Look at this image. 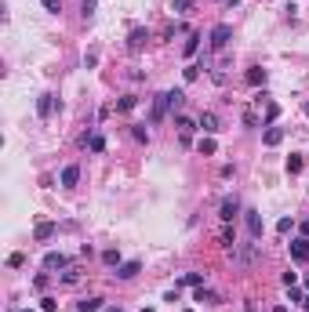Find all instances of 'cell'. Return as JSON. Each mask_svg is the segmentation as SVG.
Segmentation results:
<instances>
[{"mask_svg":"<svg viewBox=\"0 0 309 312\" xmlns=\"http://www.w3.org/2000/svg\"><path fill=\"white\" fill-rule=\"evenodd\" d=\"M88 149L91 153H102V149H106V138H102V134H91V138H88Z\"/></svg>","mask_w":309,"mask_h":312,"instance_id":"28","label":"cell"},{"mask_svg":"<svg viewBox=\"0 0 309 312\" xmlns=\"http://www.w3.org/2000/svg\"><path fill=\"white\" fill-rule=\"evenodd\" d=\"M280 280H284V287H298V272H291V269H287Z\"/></svg>","mask_w":309,"mask_h":312,"instance_id":"33","label":"cell"},{"mask_svg":"<svg viewBox=\"0 0 309 312\" xmlns=\"http://www.w3.org/2000/svg\"><path fill=\"white\" fill-rule=\"evenodd\" d=\"M138 269H142L138 261H124V265H117L113 276H117V280H135V276H138Z\"/></svg>","mask_w":309,"mask_h":312,"instance_id":"9","label":"cell"},{"mask_svg":"<svg viewBox=\"0 0 309 312\" xmlns=\"http://www.w3.org/2000/svg\"><path fill=\"white\" fill-rule=\"evenodd\" d=\"M218 243L226 247V251H237V236H233V229H229V222L222 225V233H218Z\"/></svg>","mask_w":309,"mask_h":312,"instance_id":"14","label":"cell"},{"mask_svg":"<svg viewBox=\"0 0 309 312\" xmlns=\"http://www.w3.org/2000/svg\"><path fill=\"white\" fill-rule=\"evenodd\" d=\"M258 251H262V243H244L240 251H233V254H237V261H240V265H251V261L258 258Z\"/></svg>","mask_w":309,"mask_h":312,"instance_id":"6","label":"cell"},{"mask_svg":"<svg viewBox=\"0 0 309 312\" xmlns=\"http://www.w3.org/2000/svg\"><path fill=\"white\" fill-rule=\"evenodd\" d=\"M135 105H138V98H135V95H124V98L117 102V109H120V113H131Z\"/></svg>","mask_w":309,"mask_h":312,"instance_id":"26","label":"cell"},{"mask_svg":"<svg viewBox=\"0 0 309 312\" xmlns=\"http://www.w3.org/2000/svg\"><path fill=\"white\" fill-rule=\"evenodd\" d=\"M277 116H280V105L277 102H266V124H273Z\"/></svg>","mask_w":309,"mask_h":312,"instance_id":"29","label":"cell"},{"mask_svg":"<svg viewBox=\"0 0 309 312\" xmlns=\"http://www.w3.org/2000/svg\"><path fill=\"white\" fill-rule=\"evenodd\" d=\"M306 312H309V298H306Z\"/></svg>","mask_w":309,"mask_h":312,"instance_id":"41","label":"cell"},{"mask_svg":"<svg viewBox=\"0 0 309 312\" xmlns=\"http://www.w3.org/2000/svg\"><path fill=\"white\" fill-rule=\"evenodd\" d=\"M302 233H306V236H309V222H306V225H302Z\"/></svg>","mask_w":309,"mask_h":312,"instance_id":"40","label":"cell"},{"mask_svg":"<svg viewBox=\"0 0 309 312\" xmlns=\"http://www.w3.org/2000/svg\"><path fill=\"white\" fill-rule=\"evenodd\" d=\"M306 290H309V280H306Z\"/></svg>","mask_w":309,"mask_h":312,"instance_id":"43","label":"cell"},{"mask_svg":"<svg viewBox=\"0 0 309 312\" xmlns=\"http://www.w3.org/2000/svg\"><path fill=\"white\" fill-rule=\"evenodd\" d=\"M262 142H266V145H280V142H284V131H280V127H269Z\"/></svg>","mask_w":309,"mask_h":312,"instance_id":"23","label":"cell"},{"mask_svg":"<svg viewBox=\"0 0 309 312\" xmlns=\"http://www.w3.org/2000/svg\"><path fill=\"white\" fill-rule=\"evenodd\" d=\"M40 4H44V11H51V15L62 11V0H40Z\"/></svg>","mask_w":309,"mask_h":312,"instance_id":"30","label":"cell"},{"mask_svg":"<svg viewBox=\"0 0 309 312\" xmlns=\"http://www.w3.org/2000/svg\"><path fill=\"white\" fill-rule=\"evenodd\" d=\"M142 312H153V309H142Z\"/></svg>","mask_w":309,"mask_h":312,"instance_id":"42","label":"cell"},{"mask_svg":"<svg viewBox=\"0 0 309 312\" xmlns=\"http://www.w3.org/2000/svg\"><path fill=\"white\" fill-rule=\"evenodd\" d=\"M244 124H247V127H258V124H262V120H258V113H255V109H247V113H244Z\"/></svg>","mask_w":309,"mask_h":312,"instance_id":"35","label":"cell"},{"mask_svg":"<svg viewBox=\"0 0 309 312\" xmlns=\"http://www.w3.org/2000/svg\"><path fill=\"white\" fill-rule=\"evenodd\" d=\"M229 36H233V26H229V22H218V26L211 29V48H226Z\"/></svg>","mask_w":309,"mask_h":312,"instance_id":"2","label":"cell"},{"mask_svg":"<svg viewBox=\"0 0 309 312\" xmlns=\"http://www.w3.org/2000/svg\"><path fill=\"white\" fill-rule=\"evenodd\" d=\"M196 124H200L208 134H215V131H218V116H215V113H200V120H196Z\"/></svg>","mask_w":309,"mask_h":312,"instance_id":"17","label":"cell"},{"mask_svg":"<svg viewBox=\"0 0 309 312\" xmlns=\"http://www.w3.org/2000/svg\"><path fill=\"white\" fill-rule=\"evenodd\" d=\"M182 51H185V58H193V54L200 51V33H189V40H185V48H182Z\"/></svg>","mask_w":309,"mask_h":312,"instance_id":"20","label":"cell"},{"mask_svg":"<svg viewBox=\"0 0 309 312\" xmlns=\"http://www.w3.org/2000/svg\"><path fill=\"white\" fill-rule=\"evenodd\" d=\"M77 182H80V167H77V163H69V167L62 171V185H65V189H73Z\"/></svg>","mask_w":309,"mask_h":312,"instance_id":"13","label":"cell"},{"mask_svg":"<svg viewBox=\"0 0 309 312\" xmlns=\"http://www.w3.org/2000/svg\"><path fill=\"white\" fill-rule=\"evenodd\" d=\"M167 102H171V109H182V102H185V91H167Z\"/></svg>","mask_w":309,"mask_h":312,"instance_id":"27","label":"cell"},{"mask_svg":"<svg viewBox=\"0 0 309 312\" xmlns=\"http://www.w3.org/2000/svg\"><path fill=\"white\" fill-rule=\"evenodd\" d=\"M146 40H149V29H142V26H138V29H131V36H127V48H131V51H138Z\"/></svg>","mask_w":309,"mask_h":312,"instance_id":"11","label":"cell"},{"mask_svg":"<svg viewBox=\"0 0 309 312\" xmlns=\"http://www.w3.org/2000/svg\"><path fill=\"white\" fill-rule=\"evenodd\" d=\"M44 269H69V258H65L62 251H51V254H44Z\"/></svg>","mask_w":309,"mask_h":312,"instance_id":"7","label":"cell"},{"mask_svg":"<svg viewBox=\"0 0 309 312\" xmlns=\"http://www.w3.org/2000/svg\"><path fill=\"white\" fill-rule=\"evenodd\" d=\"M222 4H229V7H237V4H240V0H222Z\"/></svg>","mask_w":309,"mask_h":312,"instance_id":"39","label":"cell"},{"mask_svg":"<svg viewBox=\"0 0 309 312\" xmlns=\"http://www.w3.org/2000/svg\"><path fill=\"white\" fill-rule=\"evenodd\" d=\"M200 77V66H185V80H196Z\"/></svg>","mask_w":309,"mask_h":312,"instance_id":"37","label":"cell"},{"mask_svg":"<svg viewBox=\"0 0 309 312\" xmlns=\"http://www.w3.org/2000/svg\"><path fill=\"white\" fill-rule=\"evenodd\" d=\"M247 84H251V87L266 84V69H262V66H255V69H247Z\"/></svg>","mask_w":309,"mask_h":312,"instance_id":"21","label":"cell"},{"mask_svg":"<svg viewBox=\"0 0 309 312\" xmlns=\"http://www.w3.org/2000/svg\"><path fill=\"white\" fill-rule=\"evenodd\" d=\"M175 127H179V134H182V142H189L193 138V131H196V127H200V124H196V120H189V116H175Z\"/></svg>","mask_w":309,"mask_h":312,"instance_id":"5","label":"cell"},{"mask_svg":"<svg viewBox=\"0 0 309 312\" xmlns=\"http://www.w3.org/2000/svg\"><path fill=\"white\" fill-rule=\"evenodd\" d=\"M102 261L106 265H120V254L117 251H102Z\"/></svg>","mask_w":309,"mask_h":312,"instance_id":"34","label":"cell"},{"mask_svg":"<svg viewBox=\"0 0 309 312\" xmlns=\"http://www.w3.org/2000/svg\"><path fill=\"white\" fill-rule=\"evenodd\" d=\"M182 283H185V287H204V272H185Z\"/></svg>","mask_w":309,"mask_h":312,"instance_id":"25","label":"cell"},{"mask_svg":"<svg viewBox=\"0 0 309 312\" xmlns=\"http://www.w3.org/2000/svg\"><path fill=\"white\" fill-rule=\"evenodd\" d=\"M193 4H196V0H175L171 11H175V15H189V11H193Z\"/></svg>","mask_w":309,"mask_h":312,"instance_id":"24","label":"cell"},{"mask_svg":"<svg viewBox=\"0 0 309 312\" xmlns=\"http://www.w3.org/2000/svg\"><path fill=\"white\" fill-rule=\"evenodd\" d=\"M244 222H247V233L258 240V236H262V214H258V210H244Z\"/></svg>","mask_w":309,"mask_h":312,"instance_id":"8","label":"cell"},{"mask_svg":"<svg viewBox=\"0 0 309 312\" xmlns=\"http://www.w3.org/2000/svg\"><path fill=\"white\" fill-rule=\"evenodd\" d=\"M291 261H298V265L309 261V236H298V240H291Z\"/></svg>","mask_w":309,"mask_h":312,"instance_id":"1","label":"cell"},{"mask_svg":"<svg viewBox=\"0 0 309 312\" xmlns=\"http://www.w3.org/2000/svg\"><path fill=\"white\" fill-rule=\"evenodd\" d=\"M55 105H59V102H55V95H40V102H36V113L48 120V116L55 113Z\"/></svg>","mask_w":309,"mask_h":312,"instance_id":"12","label":"cell"},{"mask_svg":"<svg viewBox=\"0 0 309 312\" xmlns=\"http://www.w3.org/2000/svg\"><path fill=\"white\" fill-rule=\"evenodd\" d=\"M62 283H65V287H77V283H80V269H73V265H69V269H62Z\"/></svg>","mask_w":309,"mask_h":312,"instance_id":"22","label":"cell"},{"mask_svg":"<svg viewBox=\"0 0 309 312\" xmlns=\"http://www.w3.org/2000/svg\"><path fill=\"white\" fill-rule=\"evenodd\" d=\"M291 229H295V218H280L277 222V233H291Z\"/></svg>","mask_w":309,"mask_h":312,"instance_id":"32","label":"cell"},{"mask_svg":"<svg viewBox=\"0 0 309 312\" xmlns=\"http://www.w3.org/2000/svg\"><path fill=\"white\" fill-rule=\"evenodd\" d=\"M55 309H59V301H55V298H40V312H55Z\"/></svg>","mask_w":309,"mask_h":312,"instance_id":"36","label":"cell"},{"mask_svg":"<svg viewBox=\"0 0 309 312\" xmlns=\"http://www.w3.org/2000/svg\"><path fill=\"white\" fill-rule=\"evenodd\" d=\"M196 149H200V156H215V153H218V142L208 134V138H200V145H196Z\"/></svg>","mask_w":309,"mask_h":312,"instance_id":"19","label":"cell"},{"mask_svg":"<svg viewBox=\"0 0 309 312\" xmlns=\"http://www.w3.org/2000/svg\"><path fill=\"white\" fill-rule=\"evenodd\" d=\"M95 7H98V0H84V4H80L84 18H91V15H95Z\"/></svg>","mask_w":309,"mask_h":312,"instance_id":"31","label":"cell"},{"mask_svg":"<svg viewBox=\"0 0 309 312\" xmlns=\"http://www.w3.org/2000/svg\"><path fill=\"white\" fill-rule=\"evenodd\" d=\"M167 109H171V102H167V91H164V95H156V102H153V113H149V120H153V124H160L164 116H167Z\"/></svg>","mask_w":309,"mask_h":312,"instance_id":"4","label":"cell"},{"mask_svg":"<svg viewBox=\"0 0 309 312\" xmlns=\"http://www.w3.org/2000/svg\"><path fill=\"white\" fill-rule=\"evenodd\" d=\"M237 214H240V200L237 196H226V200H222V207H218V218H222V222H233Z\"/></svg>","mask_w":309,"mask_h":312,"instance_id":"3","label":"cell"},{"mask_svg":"<svg viewBox=\"0 0 309 312\" xmlns=\"http://www.w3.org/2000/svg\"><path fill=\"white\" fill-rule=\"evenodd\" d=\"M302 171H306L302 153H291V156H287V174H302Z\"/></svg>","mask_w":309,"mask_h":312,"instance_id":"15","label":"cell"},{"mask_svg":"<svg viewBox=\"0 0 309 312\" xmlns=\"http://www.w3.org/2000/svg\"><path fill=\"white\" fill-rule=\"evenodd\" d=\"M193 301H196V305H218V294H215V290H208V287H196Z\"/></svg>","mask_w":309,"mask_h":312,"instance_id":"10","label":"cell"},{"mask_svg":"<svg viewBox=\"0 0 309 312\" xmlns=\"http://www.w3.org/2000/svg\"><path fill=\"white\" fill-rule=\"evenodd\" d=\"M102 312H124V309H120V305H106V309H102Z\"/></svg>","mask_w":309,"mask_h":312,"instance_id":"38","label":"cell"},{"mask_svg":"<svg viewBox=\"0 0 309 312\" xmlns=\"http://www.w3.org/2000/svg\"><path fill=\"white\" fill-rule=\"evenodd\" d=\"M77 309L80 312H102L106 305H102V298H84V301H77Z\"/></svg>","mask_w":309,"mask_h":312,"instance_id":"18","label":"cell"},{"mask_svg":"<svg viewBox=\"0 0 309 312\" xmlns=\"http://www.w3.org/2000/svg\"><path fill=\"white\" fill-rule=\"evenodd\" d=\"M33 236H36V240H51V236H55V222H36Z\"/></svg>","mask_w":309,"mask_h":312,"instance_id":"16","label":"cell"}]
</instances>
